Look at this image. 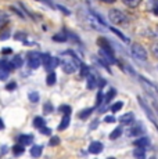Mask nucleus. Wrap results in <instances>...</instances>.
<instances>
[{"label":"nucleus","mask_w":158,"mask_h":159,"mask_svg":"<svg viewBox=\"0 0 158 159\" xmlns=\"http://www.w3.org/2000/svg\"><path fill=\"white\" fill-rule=\"evenodd\" d=\"M58 61H61V68L65 73H75L79 68L82 66L81 60L75 56V53H72L71 50H65L60 56Z\"/></svg>","instance_id":"obj_1"},{"label":"nucleus","mask_w":158,"mask_h":159,"mask_svg":"<svg viewBox=\"0 0 158 159\" xmlns=\"http://www.w3.org/2000/svg\"><path fill=\"white\" fill-rule=\"evenodd\" d=\"M139 79H140V82L143 83V87H144L146 91L148 93V96H151V100L154 101V104L158 107V87H156L151 82H148L147 79H144L143 76H140Z\"/></svg>","instance_id":"obj_2"},{"label":"nucleus","mask_w":158,"mask_h":159,"mask_svg":"<svg viewBox=\"0 0 158 159\" xmlns=\"http://www.w3.org/2000/svg\"><path fill=\"white\" fill-rule=\"evenodd\" d=\"M130 54H132V57L137 61H147V51H146V48L139 43H133L130 46Z\"/></svg>","instance_id":"obj_3"},{"label":"nucleus","mask_w":158,"mask_h":159,"mask_svg":"<svg viewBox=\"0 0 158 159\" xmlns=\"http://www.w3.org/2000/svg\"><path fill=\"white\" fill-rule=\"evenodd\" d=\"M108 18H110V21L112 24H115V25H122V24H125L128 21L126 14L122 13L121 10H110Z\"/></svg>","instance_id":"obj_4"},{"label":"nucleus","mask_w":158,"mask_h":159,"mask_svg":"<svg viewBox=\"0 0 158 159\" xmlns=\"http://www.w3.org/2000/svg\"><path fill=\"white\" fill-rule=\"evenodd\" d=\"M26 61H28V66L31 69H36L42 65V60H40V53L38 51H29L26 54Z\"/></svg>","instance_id":"obj_5"},{"label":"nucleus","mask_w":158,"mask_h":159,"mask_svg":"<svg viewBox=\"0 0 158 159\" xmlns=\"http://www.w3.org/2000/svg\"><path fill=\"white\" fill-rule=\"evenodd\" d=\"M143 133H144V127H143V125L140 122H139V123H135L133 126H130L126 131V134L130 137H139V136H142Z\"/></svg>","instance_id":"obj_6"},{"label":"nucleus","mask_w":158,"mask_h":159,"mask_svg":"<svg viewBox=\"0 0 158 159\" xmlns=\"http://www.w3.org/2000/svg\"><path fill=\"white\" fill-rule=\"evenodd\" d=\"M137 101L140 102V105H142L143 111H144L146 114H147V116H148V118L151 119V122H153V123L156 125V127H158V122H157V118H156V115H154V114H153V111H151V109L148 108V105H147V104H146V101H144V100L142 98V97H137Z\"/></svg>","instance_id":"obj_7"},{"label":"nucleus","mask_w":158,"mask_h":159,"mask_svg":"<svg viewBox=\"0 0 158 159\" xmlns=\"http://www.w3.org/2000/svg\"><path fill=\"white\" fill-rule=\"evenodd\" d=\"M18 144L21 145H29L33 143V136L32 134H21V136H18Z\"/></svg>","instance_id":"obj_8"},{"label":"nucleus","mask_w":158,"mask_h":159,"mask_svg":"<svg viewBox=\"0 0 158 159\" xmlns=\"http://www.w3.org/2000/svg\"><path fill=\"white\" fill-rule=\"evenodd\" d=\"M135 147H137V148H144V149H147L148 147H150V140L147 139V137H140V139H137V140H135Z\"/></svg>","instance_id":"obj_9"},{"label":"nucleus","mask_w":158,"mask_h":159,"mask_svg":"<svg viewBox=\"0 0 158 159\" xmlns=\"http://www.w3.org/2000/svg\"><path fill=\"white\" fill-rule=\"evenodd\" d=\"M118 120H119L121 125H129V123H132V122L135 120V115H133L132 112H128V114H123L119 119H118Z\"/></svg>","instance_id":"obj_10"},{"label":"nucleus","mask_w":158,"mask_h":159,"mask_svg":"<svg viewBox=\"0 0 158 159\" xmlns=\"http://www.w3.org/2000/svg\"><path fill=\"white\" fill-rule=\"evenodd\" d=\"M103 151V144L99 141H93L92 144L89 145V152L90 154H100Z\"/></svg>","instance_id":"obj_11"},{"label":"nucleus","mask_w":158,"mask_h":159,"mask_svg":"<svg viewBox=\"0 0 158 159\" xmlns=\"http://www.w3.org/2000/svg\"><path fill=\"white\" fill-rule=\"evenodd\" d=\"M147 8H148V11H151L153 14L158 15V0H148Z\"/></svg>","instance_id":"obj_12"},{"label":"nucleus","mask_w":158,"mask_h":159,"mask_svg":"<svg viewBox=\"0 0 158 159\" xmlns=\"http://www.w3.org/2000/svg\"><path fill=\"white\" fill-rule=\"evenodd\" d=\"M86 78H87V89H89V90H93V89L97 86V79H96V76L92 75V73H89Z\"/></svg>","instance_id":"obj_13"},{"label":"nucleus","mask_w":158,"mask_h":159,"mask_svg":"<svg viewBox=\"0 0 158 159\" xmlns=\"http://www.w3.org/2000/svg\"><path fill=\"white\" fill-rule=\"evenodd\" d=\"M13 68V65L10 64V61H6V60H0V71H4V72H10Z\"/></svg>","instance_id":"obj_14"},{"label":"nucleus","mask_w":158,"mask_h":159,"mask_svg":"<svg viewBox=\"0 0 158 159\" xmlns=\"http://www.w3.org/2000/svg\"><path fill=\"white\" fill-rule=\"evenodd\" d=\"M40 60H42V64L44 65V68L49 71V66H50V61H51V56L47 53L44 54H40Z\"/></svg>","instance_id":"obj_15"},{"label":"nucleus","mask_w":158,"mask_h":159,"mask_svg":"<svg viewBox=\"0 0 158 159\" xmlns=\"http://www.w3.org/2000/svg\"><path fill=\"white\" fill-rule=\"evenodd\" d=\"M42 151H43V147L42 145H33L31 148V155L33 158H39L42 155Z\"/></svg>","instance_id":"obj_16"},{"label":"nucleus","mask_w":158,"mask_h":159,"mask_svg":"<svg viewBox=\"0 0 158 159\" xmlns=\"http://www.w3.org/2000/svg\"><path fill=\"white\" fill-rule=\"evenodd\" d=\"M133 157L136 159H146V149L144 148H137L136 147V149L133 151Z\"/></svg>","instance_id":"obj_17"},{"label":"nucleus","mask_w":158,"mask_h":159,"mask_svg":"<svg viewBox=\"0 0 158 159\" xmlns=\"http://www.w3.org/2000/svg\"><path fill=\"white\" fill-rule=\"evenodd\" d=\"M142 2L143 0H122L123 4L128 6V7H130V8H136Z\"/></svg>","instance_id":"obj_18"},{"label":"nucleus","mask_w":158,"mask_h":159,"mask_svg":"<svg viewBox=\"0 0 158 159\" xmlns=\"http://www.w3.org/2000/svg\"><path fill=\"white\" fill-rule=\"evenodd\" d=\"M69 126V115H64L61 123L58 125V130H65Z\"/></svg>","instance_id":"obj_19"},{"label":"nucleus","mask_w":158,"mask_h":159,"mask_svg":"<svg viewBox=\"0 0 158 159\" xmlns=\"http://www.w3.org/2000/svg\"><path fill=\"white\" fill-rule=\"evenodd\" d=\"M46 83H47V86H53V84L56 83V72L54 71L49 72V75L46 78Z\"/></svg>","instance_id":"obj_20"},{"label":"nucleus","mask_w":158,"mask_h":159,"mask_svg":"<svg viewBox=\"0 0 158 159\" xmlns=\"http://www.w3.org/2000/svg\"><path fill=\"white\" fill-rule=\"evenodd\" d=\"M10 64L13 65V68H21V66H22V58L20 56H16L10 61Z\"/></svg>","instance_id":"obj_21"},{"label":"nucleus","mask_w":158,"mask_h":159,"mask_svg":"<svg viewBox=\"0 0 158 159\" xmlns=\"http://www.w3.org/2000/svg\"><path fill=\"white\" fill-rule=\"evenodd\" d=\"M53 40L54 42H58V43H63V42H67V32H60L57 35L53 36Z\"/></svg>","instance_id":"obj_22"},{"label":"nucleus","mask_w":158,"mask_h":159,"mask_svg":"<svg viewBox=\"0 0 158 159\" xmlns=\"http://www.w3.org/2000/svg\"><path fill=\"white\" fill-rule=\"evenodd\" d=\"M115 93H117V91H115V90H114V89H111V90H110V91H108V93H107V94H105V96H104V101H103V105H104V107H105V104H108V102H110V101H111V100H112V98H114Z\"/></svg>","instance_id":"obj_23"},{"label":"nucleus","mask_w":158,"mask_h":159,"mask_svg":"<svg viewBox=\"0 0 158 159\" xmlns=\"http://www.w3.org/2000/svg\"><path fill=\"white\" fill-rule=\"evenodd\" d=\"M33 126H35L36 129H42V127L44 126V119L42 118V116H36V118L33 119Z\"/></svg>","instance_id":"obj_24"},{"label":"nucleus","mask_w":158,"mask_h":159,"mask_svg":"<svg viewBox=\"0 0 158 159\" xmlns=\"http://www.w3.org/2000/svg\"><path fill=\"white\" fill-rule=\"evenodd\" d=\"M121 134H122V127L118 126L117 129H114V130L111 131V134H110V140H117L118 137L121 136Z\"/></svg>","instance_id":"obj_25"},{"label":"nucleus","mask_w":158,"mask_h":159,"mask_svg":"<svg viewBox=\"0 0 158 159\" xmlns=\"http://www.w3.org/2000/svg\"><path fill=\"white\" fill-rule=\"evenodd\" d=\"M93 111H95V108H87V109H83V111L79 112V118H81V119H86V118H89V116L93 114Z\"/></svg>","instance_id":"obj_26"},{"label":"nucleus","mask_w":158,"mask_h":159,"mask_svg":"<svg viewBox=\"0 0 158 159\" xmlns=\"http://www.w3.org/2000/svg\"><path fill=\"white\" fill-rule=\"evenodd\" d=\"M24 151H25V149H24V145H21V144H17V145L13 147V152H14V155H16V157L22 155Z\"/></svg>","instance_id":"obj_27"},{"label":"nucleus","mask_w":158,"mask_h":159,"mask_svg":"<svg viewBox=\"0 0 158 159\" xmlns=\"http://www.w3.org/2000/svg\"><path fill=\"white\" fill-rule=\"evenodd\" d=\"M8 21V15L6 11H3V10H0V26L2 25H4L6 22Z\"/></svg>","instance_id":"obj_28"},{"label":"nucleus","mask_w":158,"mask_h":159,"mask_svg":"<svg viewBox=\"0 0 158 159\" xmlns=\"http://www.w3.org/2000/svg\"><path fill=\"white\" fill-rule=\"evenodd\" d=\"M28 98L31 102H38L39 101V93H36V91H32V93L28 94Z\"/></svg>","instance_id":"obj_29"},{"label":"nucleus","mask_w":158,"mask_h":159,"mask_svg":"<svg viewBox=\"0 0 158 159\" xmlns=\"http://www.w3.org/2000/svg\"><path fill=\"white\" fill-rule=\"evenodd\" d=\"M122 107H123V102H122V101H118V102L112 104L111 111H112V112H118V111H121V109H122Z\"/></svg>","instance_id":"obj_30"},{"label":"nucleus","mask_w":158,"mask_h":159,"mask_svg":"<svg viewBox=\"0 0 158 159\" xmlns=\"http://www.w3.org/2000/svg\"><path fill=\"white\" fill-rule=\"evenodd\" d=\"M108 29H111V30H112V32H114V33H115V35H117V36H118V38H121V39H122V40H123V42H126V43H128V42H129V39H126V38H125V36H123V35H122V33H121V32H119V30H118V29L112 28V26H111V28H108Z\"/></svg>","instance_id":"obj_31"},{"label":"nucleus","mask_w":158,"mask_h":159,"mask_svg":"<svg viewBox=\"0 0 158 159\" xmlns=\"http://www.w3.org/2000/svg\"><path fill=\"white\" fill-rule=\"evenodd\" d=\"M49 144H50V147H56V145H58L60 144V139L57 136H53L50 139V141H49Z\"/></svg>","instance_id":"obj_32"},{"label":"nucleus","mask_w":158,"mask_h":159,"mask_svg":"<svg viewBox=\"0 0 158 159\" xmlns=\"http://www.w3.org/2000/svg\"><path fill=\"white\" fill-rule=\"evenodd\" d=\"M60 112H63L64 115H71V108L68 105H61L60 107Z\"/></svg>","instance_id":"obj_33"},{"label":"nucleus","mask_w":158,"mask_h":159,"mask_svg":"<svg viewBox=\"0 0 158 159\" xmlns=\"http://www.w3.org/2000/svg\"><path fill=\"white\" fill-rule=\"evenodd\" d=\"M51 111H53V105H51V104L50 102H46V104H44V108H43V112H44V114H50V112Z\"/></svg>","instance_id":"obj_34"},{"label":"nucleus","mask_w":158,"mask_h":159,"mask_svg":"<svg viewBox=\"0 0 158 159\" xmlns=\"http://www.w3.org/2000/svg\"><path fill=\"white\" fill-rule=\"evenodd\" d=\"M103 96H104V94H103V91H99V93H97V101H96V107H95V108L100 107V104L103 102Z\"/></svg>","instance_id":"obj_35"},{"label":"nucleus","mask_w":158,"mask_h":159,"mask_svg":"<svg viewBox=\"0 0 158 159\" xmlns=\"http://www.w3.org/2000/svg\"><path fill=\"white\" fill-rule=\"evenodd\" d=\"M8 36H10V29H4L2 33H0V39H2V40L8 39Z\"/></svg>","instance_id":"obj_36"},{"label":"nucleus","mask_w":158,"mask_h":159,"mask_svg":"<svg viewBox=\"0 0 158 159\" xmlns=\"http://www.w3.org/2000/svg\"><path fill=\"white\" fill-rule=\"evenodd\" d=\"M151 51H153L154 57L158 58V43H154V44H153V47H151Z\"/></svg>","instance_id":"obj_37"},{"label":"nucleus","mask_w":158,"mask_h":159,"mask_svg":"<svg viewBox=\"0 0 158 159\" xmlns=\"http://www.w3.org/2000/svg\"><path fill=\"white\" fill-rule=\"evenodd\" d=\"M81 75L82 76H87V75H89V69H87V66H85V65H82L81 66Z\"/></svg>","instance_id":"obj_38"},{"label":"nucleus","mask_w":158,"mask_h":159,"mask_svg":"<svg viewBox=\"0 0 158 159\" xmlns=\"http://www.w3.org/2000/svg\"><path fill=\"white\" fill-rule=\"evenodd\" d=\"M39 130H40V133L46 134V136H50V134H51V130L49 129V127H46V126H43L42 129H39Z\"/></svg>","instance_id":"obj_39"},{"label":"nucleus","mask_w":158,"mask_h":159,"mask_svg":"<svg viewBox=\"0 0 158 159\" xmlns=\"http://www.w3.org/2000/svg\"><path fill=\"white\" fill-rule=\"evenodd\" d=\"M16 87H17V83H16V82H11V83H8L7 86H6V89H7L8 91L14 90V89H16Z\"/></svg>","instance_id":"obj_40"},{"label":"nucleus","mask_w":158,"mask_h":159,"mask_svg":"<svg viewBox=\"0 0 158 159\" xmlns=\"http://www.w3.org/2000/svg\"><path fill=\"white\" fill-rule=\"evenodd\" d=\"M115 120H117V119H115L114 116H105V118H104V122H105V123H114Z\"/></svg>","instance_id":"obj_41"},{"label":"nucleus","mask_w":158,"mask_h":159,"mask_svg":"<svg viewBox=\"0 0 158 159\" xmlns=\"http://www.w3.org/2000/svg\"><path fill=\"white\" fill-rule=\"evenodd\" d=\"M26 38V35L25 33H21V32H18V33H16V39L17 40H24V39Z\"/></svg>","instance_id":"obj_42"},{"label":"nucleus","mask_w":158,"mask_h":159,"mask_svg":"<svg viewBox=\"0 0 158 159\" xmlns=\"http://www.w3.org/2000/svg\"><path fill=\"white\" fill-rule=\"evenodd\" d=\"M8 78V73L4 71H0V80H6Z\"/></svg>","instance_id":"obj_43"},{"label":"nucleus","mask_w":158,"mask_h":159,"mask_svg":"<svg viewBox=\"0 0 158 159\" xmlns=\"http://www.w3.org/2000/svg\"><path fill=\"white\" fill-rule=\"evenodd\" d=\"M11 51H13V50H11V48H8V47H7V48H3V51H2V53H3V54H10Z\"/></svg>","instance_id":"obj_44"},{"label":"nucleus","mask_w":158,"mask_h":159,"mask_svg":"<svg viewBox=\"0 0 158 159\" xmlns=\"http://www.w3.org/2000/svg\"><path fill=\"white\" fill-rule=\"evenodd\" d=\"M39 2H43V3H47V4L53 6V3H51V0H39Z\"/></svg>","instance_id":"obj_45"},{"label":"nucleus","mask_w":158,"mask_h":159,"mask_svg":"<svg viewBox=\"0 0 158 159\" xmlns=\"http://www.w3.org/2000/svg\"><path fill=\"white\" fill-rule=\"evenodd\" d=\"M99 2H101V3H114L115 0H99Z\"/></svg>","instance_id":"obj_46"},{"label":"nucleus","mask_w":158,"mask_h":159,"mask_svg":"<svg viewBox=\"0 0 158 159\" xmlns=\"http://www.w3.org/2000/svg\"><path fill=\"white\" fill-rule=\"evenodd\" d=\"M58 8H60V10H63V11H64V13H65V14H68V13H69L68 10H65V8L63 7V6H58Z\"/></svg>","instance_id":"obj_47"},{"label":"nucleus","mask_w":158,"mask_h":159,"mask_svg":"<svg viewBox=\"0 0 158 159\" xmlns=\"http://www.w3.org/2000/svg\"><path fill=\"white\" fill-rule=\"evenodd\" d=\"M3 129H4V122L0 119V130H3Z\"/></svg>","instance_id":"obj_48"},{"label":"nucleus","mask_w":158,"mask_h":159,"mask_svg":"<svg viewBox=\"0 0 158 159\" xmlns=\"http://www.w3.org/2000/svg\"><path fill=\"white\" fill-rule=\"evenodd\" d=\"M96 126H97V122H95V123L90 125V129H93V127H96Z\"/></svg>","instance_id":"obj_49"},{"label":"nucleus","mask_w":158,"mask_h":159,"mask_svg":"<svg viewBox=\"0 0 158 159\" xmlns=\"http://www.w3.org/2000/svg\"><path fill=\"white\" fill-rule=\"evenodd\" d=\"M108 159H115V158H108Z\"/></svg>","instance_id":"obj_50"},{"label":"nucleus","mask_w":158,"mask_h":159,"mask_svg":"<svg viewBox=\"0 0 158 159\" xmlns=\"http://www.w3.org/2000/svg\"><path fill=\"white\" fill-rule=\"evenodd\" d=\"M151 159H156V158H151Z\"/></svg>","instance_id":"obj_51"}]
</instances>
